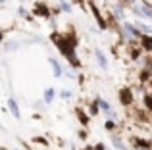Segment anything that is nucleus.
<instances>
[{
	"label": "nucleus",
	"instance_id": "nucleus-3",
	"mask_svg": "<svg viewBox=\"0 0 152 150\" xmlns=\"http://www.w3.org/2000/svg\"><path fill=\"white\" fill-rule=\"evenodd\" d=\"M48 62H50V66H52V73H54V77H62L64 69H62V66H60V62L56 60V58H48Z\"/></svg>",
	"mask_w": 152,
	"mask_h": 150
},
{
	"label": "nucleus",
	"instance_id": "nucleus-18",
	"mask_svg": "<svg viewBox=\"0 0 152 150\" xmlns=\"http://www.w3.org/2000/svg\"><path fill=\"white\" fill-rule=\"evenodd\" d=\"M0 4H4V0H0Z\"/></svg>",
	"mask_w": 152,
	"mask_h": 150
},
{
	"label": "nucleus",
	"instance_id": "nucleus-15",
	"mask_svg": "<svg viewBox=\"0 0 152 150\" xmlns=\"http://www.w3.org/2000/svg\"><path fill=\"white\" fill-rule=\"evenodd\" d=\"M96 150H104V146H102V144H98V146H96Z\"/></svg>",
	"mask_w": 152,
	"mask_h": 150
},
{
	"label": "nucleus",
	"instance_id": "nucleus-1",
	"mask_svg": "<svg viewBox=\"0 0 152 150\" xmlns=\"http://www.w3.org/2000/svg\"><path fill=\"white\" fill-rule=\"evenodd\" d=\"M133 12L137 15H142V17L152 19V8L148 6V4H137V6H133Z\"/></svg>",
	"mask_w": 152,
	"mask_h": 150
},
{
	"label": "nucleus",
	"instance_id": "nucleus-13",
	"mask_svg": "<svg viewBox=\"0 0 152 150\" xmlns=\"http://www.w3.org/2000/svg\"><path fill=\"white\" fill-rule=\"evenodd\" d=\"M104 127H106L108 131H114V127H115V125H114V121H106V125H104Z\"/></svg>",
	"mask_w": 152,
	"mask_h": 150
},
{
	"label": "nucleus",
	"instance_id": "nucleus-17",
	"mask_svg": "<svg viewBox=\"0 0 152 150\" xmlns=\"http://www.w3.org/2000/svg\"><path fill=\"white\" fill-rule=\"evenodd\" d=\"M142 150H152V148H142Z\"/></svg>",
	"mask_w": 152,
	"mask_h": 150
},
{
	"label": "nucleus",
	"instance_id": "nucleus-7",
	"mask_svg": "<svg viewBox=\"0 0 152 150\" xmlns=\"http://www.w3.org/2000/svg\"><path fill=\"white\" fill-rule=\"evenodd\" d=\"M54 94H56V90L50 87V89H46V90H45V94H42V100H45L46 104H50V102L54 100Z\"/></svg>",
	"mask_w": 152,
	"mask_h": 150
},
{
	"label": "nucleus",
	"instance_id": "nucleus-5",
	"mask_svg": "<svg viewBox=\"0 0 152 150\" xmlns=\"http://www.w3.org/2000/svg\"><path fill=\"white\" fill-rule=\"evenodd\" d=\"M94 58H96V62L100 64V68H102V69H106V68H108V60H106V56L102 54V50H94Z\"/></svg>",
	"mask_w": 152,
	"mask_h": 150
},
{
	"label": "nucleus",
	"instance_id": "nucleus-14",
	"mask_svg": "<svg viewBox=\"0 0 152 150\" xmlns=\"http://www.w3.org/2000/svg\"><path fill=\"white\" fill-rule=\"evenodd\" d=\"M18 14H19V15H23V17H25V15H27V12H25V8H19V10H18Z\"/></svg>",
	"mask_w": 152,
	"mask_h": 150
},
{
	"label": "nucleus",
	"instance_id": "nucleus-10",
	"mask_svg": "<svg viewBox=\"0 0 152 150\" xmlns=\"http://www.w3.org/2000/svg\"><path fill=\"white\" fill-rule=\"evenodd\" d=\"M112 143H114V146L118 148V150H127V146H125V144H123V143H121V141H119V139H114V141H112Z\"/></svg>",
	"mask_w": 152,
	"mask_h": 150
},
{
	"label": "nucleus",
	"instance_id": "nucleus-6",
	"mask_svg": "<svg viewBox=\"0 0 152 150\" xmlns=\"http://www.w3.org/2000/svg\"><path fill=\"white\" fill-rule=\"evenodd\" d=\"M8 108H10V112H12L14 117H19V106H18V102H15V98H10V100H8Z\"/></svg>",
	"mask_w": 152,
	"mask_h": 150
},
{
	"label": "nucleus",
	"instance_id": "nucleus-11",
	"mask_svg": "<svg viewBox=\"0 0 152 150\" xmlns=\"http://www.w3.org/2000/svg\"><path fill=\"white\" fill-rule=\"evenodd\" d=\"M60 96H62L64 100H69V98H71V92H69V90H62V92H60Z\"/></svg>",
	"mask_w": 152,
	"mask_h": 150
},
{
	"label": "nucleus",
	"instance_id": "nucleus-9",
	"mask_svg": "<svg viewBox=\"0 0 152 150\" xmlns=\"http://www.w3.org/2000/svg\"><path fill=\"white\" fill-rule=\"evenodd\" d=\"M119 100H121V104H129V102H131V92L127 89H123L121 90V98H119Z\"/></svg>",
	"mask_w": 152,
	"mask_h": 150
},
{
	"label": "nucleus",
	"instance_id": "nucleus-2",
	"mask_svg": "<svg viewBox=\"0 0 152 150\" xmlns=\"http://www.w3.org/2000/svg\"><path fill=\"white\" fill-rule=\"evenodd\" d=\"M96 106H98V108L102 110L104 114H108V116H110V117H115V114L112 112V106L108 104L106 100H102V98H96Z\"/></svg>",
	"mask_w": 152,
	"mask_h": 150
},
{
	"label": "nucleus",
	"instance_id": "nucleus-19",
	"mask_svg": "<svg viewBox=\"0 0 152 150\" xmlns=\"http://www.w3.org/2000/svg\"><path fill=\"white\" fill-rule=\"evenodd\" d=\"M14 150H19V148H14Z\"/></svg>",
	"mask_w": 152,
	"mask_h": 150
},
{
	"label": "nucleus",
	"instance_id": "nucleus-16",
	"mask_svg": "<svg viewBox=\"0 0 152 150\" xmlns=\"http://www.w3.org/2000/svg\"><path fill=\"white\" fill-rule=\"evenodd\" d=\"M2 41H4V35H2V33H0V42H2Z\"/></svg>",
	"mask_w": 152,
	"mask_h": 150
},
{
	"label": "nucleus",
	"instance_id": "nucleus-4",
	"mask_svg": "<svg viewBox=\"0 0 152 150\" xmlns=\"http://www.w3.org/2000/svg\"><path fill=\"white\" fill-rule=\"evenodd\" d=\"M123 31L127 33V37H129V39H137V37H141L139 29H137V27H133L131 23H123Z\"/></svg>",
	"mask_w": 152,
	"mask_h": 150
},
{
	"label": "nucleus",
	"instance_id": "nucleus-8",
	"mask_svg": "<svg viewBox=\"0 0 152 150\" xmlns=\"http://www.w3.org/2000/svg\"><path fill=\"white\" fill-rule=\"evenodd\" d=\"M35 14H39V15H45V17H48L50 15V10L46 6H42V4H37V8H35Z\"/></svg>",
	"mask_w": 152,
	"mask_h": 150
},
{
	"label": "nucleus",
	"instance_id": "nucleus-12",
	"mask_svg": "<svg viewBox=\"0 0 152 150\" xmlns=\"http://www.w3.org/2000/svg\"><path fill=\"white\" fill-rule=\"evenodd\" d=\"M60 8H62L64 12H71V6L67 2H60Z\"/></svg>",
	"mask_w": 152,
	"mask_h": 150
}]
</instances>
